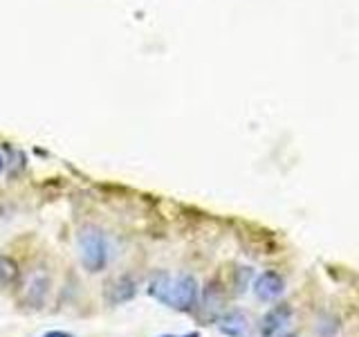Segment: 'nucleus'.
<instances>
[{
    "label": "nucleus",
    "mask_w": 359,
    "mask_h": 337,
    "mask_svg": "<svg viewBox=\"0 0 359 337\" xmlns=\"http://www.w3.org/2000/svg\"><path fill=\"white\" fill-rule=\"evenodd\" d=\"M18 279V265L9 256H0V286H9Z\"/></svg>",
    "instance_id": "8"
},
{
    "label": "nucleus",
    "mask_w": 359,
    "mask_h": 337,
    "mask_svg": "<svg viewBox=\"0 0 359 337\" xmlns=\"http://www.w3.org/2000/svg\"><path fill=\"white\" fill-rule=\"evenodd\" d=\"M254 295L261 301H274L285 292V281L274 270H265L254 279Z\"/></svg>",
    "instance_id": "3"
},
{
    "label": "nucleus",
    "mask_w": 359,
    "mask_h": 337,
    "mask_svg": "<svg viewBox=\"0 0 359 337\" xmlns=\"http://www.w3.org/2000/svg\"><path fill=\"white\" fill-rule=\"evenodd\" d=\"M41 337H74V335L67 333V331H48V333H43Z\"/></svg>",
    "instance_id": "9"
},
{
    "label": "nucleus",
    "mask_w": 359,
    "mask_h": 337,
    "mask_svg": "<svg viewBox=\"0 0 359 337\" xmlns=\"http://www.w3.org/2000/svg\"><path fill=\"white\" fill-rule=\"evenodd\" d=\"M290 322H292V306H287V303H278V306H274L272 310H267L265 317L261 319V335L276 337Z\"/></svg>",
    "instance_id": "6"
},
{
    "label": "nucleus",
    "mask_w": 359,
    "mask_h": 337,
    "mask_svg": "<svg viewBox=\"0 0 359 337\" xmlns=\"http://www.w3.org/2000/svg\"><path fill=\"white\" fill-rule=\"evenodd\" d=\"M5 166H7V157H5L3 153H0V173L5 171Z\"/></svg>",
    "instance_id": "10"
},
{
    "label": "nucleus",
    "mask_w": 359,
    "mask_h": 337,
    "mask_svg": "<svg viewBox=\"0 0 359 337\" xmlns=\"http://www.w3.org/2000/svg\"><path fill=\"white\" fill-rule=\"evenodd\" d=\"M50 292V279L45 275H34L29 281H27V288H25V299L32 303L34 308H39L45 303V297H48Z\"/></svg>",
    "instance_id": "7"
},
{
    "label": "nucleus",
    "mask_w": 359,
    "mask_h": 337,
    "mask_svg": "<svg viewBox=\"0 0 359 337\" xmlns=\"http://www.w3.org/2000/svg\"><path fill=\"white\" fill-rule=\"evenodd\" d=\"M276 337H299V335H292V333H285V335H276Z\"/></svg>",
    "instance_id": "11"
},
{
    "label": "nucleus",
    "mask_w": 359,
    "mask_h": 337,
    "mask_svg": "<svg viewBox=\"0 0 359 337\" xmlns=\"http://www.w3.org/2000/svg\"><path fill=\"white\" fill-rule=\"evenodd\" d=\"M146 292L160 301L162 306L177 310V312H189L196 308L200 299V286L194 275H168V272H157L151 281Z\"/></svg>",
    "instance_id": "1"
},
{
    "label": "nucleus",
    "mask_w": 359,
    "mask_h": 337,
    "mask_svg": "<svg viewBox=\"0 0 359 337\" xmlns=\"http://www.w3.org/2000/svg\"><path fill=\"white\" fill-rule=\"evenodd\" d=\"M135 295H137V284H135V279L128 275L110 281L104 290V299H106L108 306H121V303H128Z\"/></svg>",
    "instance_id": "4"
},
{
    "label": "nucleus",
    "mask_w": 359,
    "mask_h": 337,
    "mask_svg": "<svg viewBox=\"0 0 359 337\" xmlns=\"http://www.w3.org/2000/svg\"><path fill=\"white\" fill-rule=\"evenodd\" d=\"M218 331L224 337H250L252 335V324L250 317L243 310H229L216 322Z\"/></svg>",
    "instance_id": "5"
},
{
    "label": "nucleus",
    "mask_w": 359,
    "mask_h": 337,
    "mask_svg": "<svg viewBox=\"0 0 359 337\" xmlns=\"http://www.w3.org/2000/svg\"><path fill=\"white\" fill-rule=\"evenodd\" d=\"M79 261L90 275L104 272L110 263V241L108 234L97 225H83L76 234Z\"/></svg>",
    "instance_id": "2"
}]
</instances>
